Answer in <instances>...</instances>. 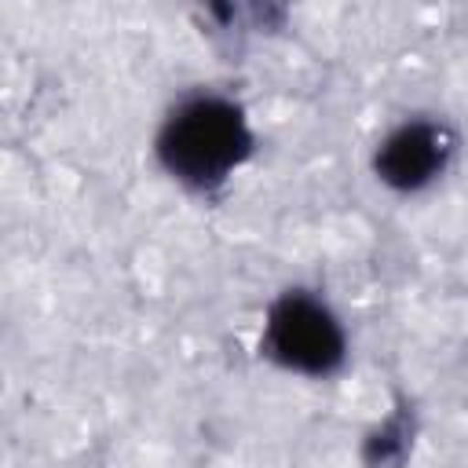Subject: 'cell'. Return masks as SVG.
<instances>
[{"instance_id":"2","label":"cell","mask_w":468,"mask_h":468,"mask_svg":"<svg viewBox=\"0 0 468 468\" xmlns=\"http://www.w3.org/2000/svg\"><path fill=\"white\" fill-rule=\"evenodd\" d=\"M263 355L274 358L282 369H292L303 377H329L344 366L347 340L336 314L325 307V300L303 289H289L267 311Z\"/></svg>"},{"instance_id":"3","label":"cell","mask_w":468,"mask_h":468,"mask_svg":"<svg viewBox=\"0 0 468 468\" xmlns=\"http://www.w3.org/2000/svg\"><path fill=\"white\" fill-rule=\"evenodd\" d=\"M453 150H457V139L442 121L413 117L380 139L373 168L384 186L399 194H413V190L431 186L446 172Z\"/></svg>"},{"instance_id":"1","label":"cell","mask_w":468,"mask_h":468,"mask_svg":"<svg viewBox=\"0 0 468 468\" xmlns=\"http://www.w3.org/2000/svg\"><path fill=\"white\" fill-rule=\"evenodd\" d=\"M157 161L190 190L223 186L252 154V128L234 99L201 91L176 102L157 132Z\"/></svg>"}]
</instances>
